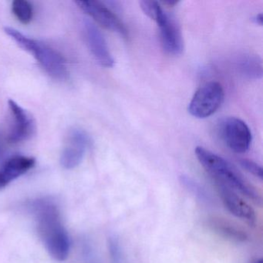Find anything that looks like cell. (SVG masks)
I'll return each instance as SVG.
<instances>
[{
    "mask_svg": "<svg viewBox=\"0 0 263 263\" xmlns=\"http://www.w3.org/2000/svg\"><path fill=\"white\" fill-rule=\"evenodd\" d=\"M108 249L110 252V262L122 263V252L119 240L117 237L110 236L109 238Z\"/></svg>",
    "mask_w": 263,
    "mask_h": 263,
    "instance_id": "cell-17",
    "label": "cell"
},
{
    "mask_svg": "<svg viewBox=\"0 0 263 263\" xmlns=\"http://www.w3.org/2000/svg\"><path fill=\"white\" fill-rule=\"evenodd\" d=\"M13 118V125L7 135V141L10 144H18L31 138L36 132V124L30 114L13 100L8 102Z\"/></svg>",
    "mask_w": 263,
    "mask_h": 263,
    "instance_id": "cell-8",
    "label": "cell"
},
{
    "mask_svg": "<svg viewBox=\"0 0 263 263\" xmlns=\"http://www.w3.org/2000/svg\"><path fill=\"white\" fill-rule=\"evenodd\" d=\"M239 164L249 173L252 174L253 176L259 178L260 180L262 179V168L255 161L249 159H241L239 160Z\"/></svg>",
    "mask_w": 263,
    "mask_h": 263,
    "instance_id": "cell-18",
    "label": "cell"
},
{
    "mask_svg": "<svg viewBox=\"0 0 263 263\" xmlns=\"http://www.w3.org/2000/svg\"><path fill=\"white\" fill-rule=\"evenodd\" d=\"M180 182L200 201H202L206 204H210L212 202L210 195L208 194L205 189L193 178H190L187 175H181L180 177Z\"/></svg>",
    "mask_w": 263,
    "mask_h": 263,
    "instance_id": "cell-15",
    "label": "cell"
},
{
    "mask_svg": "<svg viewBox=\"0 0 263 263\" xmlns=\"http://www.w3.org/2000/svg\"><path fill=\"white\" fill-rule=\"evenodd\" d=\"M90 144V137L81 129L70 132L67 145L61 155V164L65 169L78 167L84 159L87 147Z\"/></svg>",
    "mask_w": 263,
    "mask_h": 263,
    "instance_id": "cell-9",
    "label": "cell"
},
{
    "mask_svg": "<svg viewBox=\"0 0 263 263\" xmlns=\"http://www.w3.org/2000/svg\"><path fill=\"white\" fill-rule=\"evenodd\" d=\"M76 4L84 13L93 18L100 25L114 33H118L124 39H128V30L122 21L102 3L80 0L77 1Z\"/></svg>",
    "mask_w": 263,
    "mask_h": 263,
    "instance_id": "cell-7",
    "label": "cell"
},
{
    "mask_svg": "<svg viewBox=\"0 0 263 263\" xmlns=\"http://www.w3.org/2000/svg\"><path fill=\"white\" fill-rule=\"evenodd\" d=\"M237 67L241 75L252 80H258L262 76V64L255 55L245 54L238 58Z\"/></svg>",
    "mask_w": 263,
    "mask_h": 263,
    "instance_id": "cell-14",
    "label": "cell"
},
{
    "mask_svg": "<svg viewBox=\"0 0 263 263\" xmlns=\"http://www.w3.org/2000/svg\"><path fill=\"white\" fill-rule=\"evenodd\" d=\"M195 153L198 162L210 175L215 184L226 186L256 203L261 202V197L258 191L229 161L201 146L196 147Z\"/></svg>",
    "mask_w": 263,
    "mask_h": 263,
    "instance_id": "cell-2",
    "label": "cell"
},
{
    "mask_svg": "<svg viewBox=\"0 0 263 263\" xmlns=\"http://www.w3.org/2000/svg\"><path fill=\"white\" fill-rule=\"evenodd\" d=\"M36 160L31 157L14 156L0 168V190L33 168Z\"/></svg>",
    "mask_w": 263,
    "mask_h": 263,
    "instance_id": "cell-12",
    "label": "cell"
},
{
    "mask_svg": "<svg viewBox=\"0 0 263 263\" xmlns=\"http://www.w3.org/2000/svg\"><path fill=\"white\" fill-rule=\"evenodd\" d=\"M224 98V89L220 83H206L192 97L189 104V112L198 119L209 118L220 108Z\"/></svg>",
    "mask_w": 263,
    "mask_h": 263,
    "instance_id": "cell-4",
    "label": "cell"
},
{
    "mask_svg": "<svg viewBox=\"0 0 263 263\" xmlns=\"http://www.w3.org/2000/svg\"><path fill=\"white\" fill-rule=\"evenodd\" d=\"M215 186L226 209L234 216L246 221L250 226H255L256 215L253 208L238 195L235 191L219 184H215Z\"/></svg>",
    "mask_w": 263,
    "mask_h": 263,
    "instance_id": "cell-11",
    "label": "cell"
},
{
    "mask_svg": "<svg viewBox=\"0 0 263 263\" xmlns=\"http://www.w3.org/2000/svg\"><path fill=\"white\" fill-rule=\"evenodd\" d=\"M5 33L21 48L33 55L46 73L59 81L68 78L65 60L56 50L46 44L23 34L16 29L6 27Z\"/></svg>",
    "mask_w": 263,
    "mask_h": 263,
    "instance_id": "cell-3",
    "label": "cell"
},
{
    "mask_svg": "<svg viewBox=\"0 0 263 263\" xmlns=\"http://www.w3.org/2000/svg\"><path fill=\"white\" fill-rule=\"evenodd\" d=\"M12 10L18 21L24 24L31 22L33 16V7L26 0H15L12 4Z\"/></svg>",
    "mask_w": 263,
    "mask_h": 263,
    "instance_id": "cell-16",
    "label": "cell"
},
{
    "mask_svg": "<svg viewBox=\"0 0 263 263\" xmlns=\"http://www.w3.org/2000/svg\"><path fill=\"white\" fill-rule=\"evenodd\" d=\"M252 21H253L254 24H257V25L262 26V14H261V13H258V14L255 15V16L252 18Z\"/></svg>",
    "mask_w": 263,
    "mask_h": 263,
    "instance_id": "cell-20",
    "label": "cell"
},
{
    "mask_svg": "<svg viewBox=\"0 0 263 263\" xmlns=\"http://www.w3.org/2000/svg\"><path fill=\"white\" fill-rule=\"evenodd\" d=\"M4 145H3L2 139H1V137H0V161L4 158Z\"/></svg>",
    "mask_w": 263,
    "mask_h": 263,
    "instance_id": "cell-21",
    "label": "cell"
},
{
    "mask_svg": "<svg viewBox=\"0 0 263 263\" xmlns=\"http://www.w3.org/2000/svg\"><path fill=\"white\" fill-rule=\"evenodd\" d=\"M84 33L90 53L97 62L104 67H113L115 59L110 53L107 41L99 29L89 21L84 22Z\"/></svg>",
    "mask_w": 263,
    "mask_h": 263,
    "instance_id": "cell-10",
    "label": "cell"
},
{
    "mask_svg": "<svg viewBox=\"0 0 263 263\" xmlns=\"http://www.w3.org/2000/svg\"><path fill=\"white\" fill-rule=\"evenodd\" d=\"M28 208L34 216L38 234L47 252L57 261L67 259L70 238L56 203L50 198H38L30 201Z\"/></svg>",
    "mask_w": 263,
    "mask_h": 263,
    "instance_id": "cell-1",
    "label": "cell"
},
{
    "mask_svg": "<svg viewBox=\"0 0 263 263\" xmlns=\"http://www.w3.org/2000/svg\"><path fill=\"white\" fill-rule=\"evenodd\" d=\"M142 11L153 21L158 13V9L161 7V4L152 0H142L140 2Z\"/></svg>",
    "mask_w": 263,
    "mask_h": 263,
    "instance_id": "cell-19",
    "label": "cell"
},
{
    "mask_svg": "<svg viewBox=\"0 0 263 263\" xmlns=\"http://www.w3.org/2000/svg\"><path fill=\"white\" fill-rule=\"evenodd\" d=\"M224 145L237 154L246 153L252 144V132L245 121L235 117L226 118L218 128Z\"/></svg>",
    "mask_w": 263,
    "mask_h": 263,
    "instance_id": "cell-5",
    "label": "cell"
},
{
    "mask_svg": "<svg viewBox=\"0 0 263 263\" xmlns=\"http://www.w3.org/2000/svg\"><path fill=\"white\" fill-rule=\"evenodd\" d=\"M159 28L160 41L166 53L173 56L181 54L184 50L182 34L173 16L160 7L153 20Z\"/></svg>",
    "mask_w": 263,
    "mask_h": 263,
    "instance_id": "cell-6",
    "label": "cell"
},
{
    "mask_svg": "<svg viewBox=\"0 0 263 263\" xmlns=\"http://www.w3.org/2000/svg\"><path fill=\"white\" fill-rule=\"evenodd\" d=\"M207 226L212 232L229 241L242 243L249 240V235L246 231L224 218L210 217L208 218Z\"/></svg>",
    "mask_w": 263,
    "mask_h": 263,
    "instance_id": "cell-13",
    "label": "cell"
},
{
    "mask_svg": "<svg viewBox=\"0 0 263 263\" xmlns=\"http://www.w3.org/2000/svg\"><path fill=\"white\" fill-rule=\"evenodd\" d=\"M254 263H263L262 260L261 259H258L256 260V261H255Z\"/></svg>",
    "mask_w": 263,
    "mask_h": 263,
    "instance_id": "cell-22",
    "label": "cell"
}]
</instances>
